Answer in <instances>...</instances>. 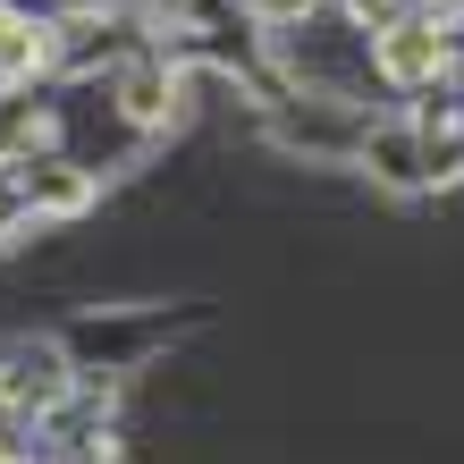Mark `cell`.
<instances>
[{
  "mask_svg": "<svg viewBox=\"0 0 464 464\" xmlns=\"http://www.w3.org/2000/svg\"><path fill=\"white\" fill-rule=\"evenodd\" d=\"M372 60H380V76H389V85H422V76L448 68V34H440L430 17H389Z\"/></svg>",
  "mask_w": 464,
  "mask_h": 464,
  "instance_id": "obj_1",
  "label": "cell"
},
{
  "mask_svg": "<svg viewBox=\"0 0 464 464\" xmlns=\"http://www.w3.org/2000/svg\"><path fill=\"white\" fill-rule=\"evenodd\" d=\"M363 160H372V169L389 178V186H414V178H430V144H422L414 127H380L372 144H363Z\"/></svg>",
  "mask_w": 464,
  "mask_h": 464,
  "instance_id": "obj_2",
  "label": "cell"
},
{
  "mask_svg": "<svg viewBox=\"0 0 464 464\" xmlns=\"http://www.w3.org/2000/svg\"><path fill=\"white\" fill-rule=\"evenodd\" d=\"M17 178H25V169H17ZM25 195H34L43 211H76V203H93V178H76V169H60V160H51V169L25 178Z\"/></svg>",
  "mask_w": 464,
  "mask_h": 464,
  "instance_id": "obj_3",
  "label": "cell"
},
{
  "mask_svg": "<svg viewBox=\"0 0 464 464\" xmlns=\"http://www.w3.org/2000/svg\"><path fill=\"white\" fill-rule=\"evenodd\" d=\"M119 111H127L135 127H152L160 111H169V76H160V68H135L127 85H119Z\"/></svg>",
  "mask_w": 464,
  "mask_h": 464,
  "instance_id": "obj_4",
  "label": "cell"
},
{
  "mask_svg": "<svg viewBox=\"0 0 464 464\" xmlns=\"http://www.w3.org/2000/svg\"><path fill=\"white\" fill-rule=\"evenodd\" d=\"M346 17H354V25H372V34H380V25L397 17V0H346Z\"/></svg>",
  "mask_w": 464,
  "mask_h": 464,
  "instance_id": "obj_5",
  "label": "cell"
},
{
  "mask_svg": "<svg viewBox=\"0 0 464 464\" xmlns=\"http://www.w3.org/2000/svg\"><path fill=\"white\" fill-rule=\"evenodd\" d=\"M295 9H313V0H262V17H295Z\"/></svg>",
  "mask_w": 464,
  "mask_h": 464,
  "instance_id": "obj_6",
  "label": "cell"
},
{
  "mask_svg": "<svg viewBox=\"0 0 464 464\" xmlns=\"http://www.w3.org/2000/svg\"><path fill=\"white\" fill-rule=\"evenodd\" d=\"M17 25H25V17L9 9V0H0V43H9V34H17Z\"/></svg>",
  "mask_w": 464,
  "mask_h": 464,
  "instance_id": "obj_7",
  "label": "cell"
}]
</instances>
